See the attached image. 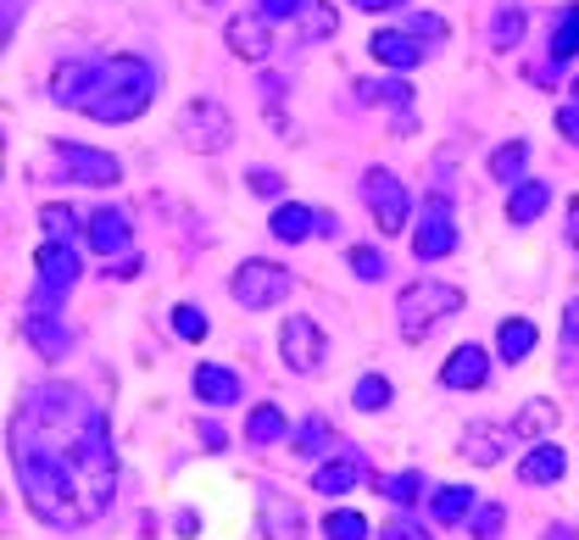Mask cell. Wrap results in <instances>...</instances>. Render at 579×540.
<instances>
[{
  "label": "cell",
  "instance_id": "cb8c5ba5",
  "mask_svg": "<svg viewBox=\"0 0 579 540\" xmlns=\"http://www.w3.org/2000/svg\"><path fill=\"white\" fill-rule=\"evenodd\" d=\"M290 434V418L273 407V402H262L251 418H246V440H251V446H273V440H284Z\"/></svg>",
  "mask_w": 579,
  "mask_h": 540
},
{
  "label": "cell",
  "instance_id": "7a4b0ae2",
  "mask_svg": "<svg viewBox=\"0 0 579 540\" xmlns=\"http://www.w3.org/2000/svg\"><path fill=\"white\" fill-rule=\"evenodd\" d=\"M157 68L145 57H78L62 62L51 78V101L78 107L95 123H134L145 107L157 101Z\"/></svg>",
  "mask_w": 579,
  "mask_h": 540
},
{
  "label": "cell",
  "instance_id": "6da1fadb",
  "mask_svg": "<svg viewBox=\"0 0 579 540\" xmlns=\"http://www.w3.org/2000/svg\"><path fill=\"white\" fill-rule=\"evenodd\" d=\"M12 468L23 502L51 529H84L112 513L118 452L107 413L73 384H34L12 413Z\"/></svg>",
  "mask_w": 579,
  "mask_h": 540
},
{
  "label": "cell",
  "instance_id": "d4e9b609",
  "mask_svg": "<svg viewBox=\"0 0 579 540\" xmlns=\"http://www.w3.org/2000/svg\"><path fill=\"white\" fill-rule=\"evenodd\" d=\"M273 240H284V245H301V240H312V207L284 201V207L273 212Z\"/></svg>",
  "mask_w": 579,
  "mask_h": 540
},
{
  "label": "cell",
  "instance_id": "e575fe53",
  "mask_svg": "<svg viewBox=\"0 0 579 540\" xmlns=\"http://www.w3.org/2000/svg\"><path fill=\"white\" fill-rule=\"evenodd\" d=\"M173 329H178V340H207V312L201 307H173Z\"/></svg>",
  "mask_w": 579,
  "mask_h": 540
},
{
  "label": "cell",
  "instance_id": "3957f363",
  "mask_svg": "<svg viewBox=\"0 0 579 540\" xmlns=\"http://www.w3.org/2000/svg\"><path fill=\"white\" fill-rule=\"evenodd\" d=\"M452 312H463V290H457V284H441V279H418V284H407V290H402V302H396L402 340L423 346V340L441 329Z\"/></svg>",
  "mask_w": 579,
  "mask_h": 540
},
{
  "label": "cell",
  "instance_id": "f546056e",
  "mask_svg": "<svg viewBox=\"0 0 579 540\" xmlns=\"http://www.w3.org/2000/svg\"><path fill=\"white\" fill-rule=\"evenodd\" d=\"M523 28H529L523 7H496V17H491V45H496V51H513V45L523 39Z\"/></svg>",
  "mask_w": 579,
  "mask_h": 540
},
{
  "label": "cell",
  "instance_id": "9a60e30c",
  "mask_svg": "<svg viewBox=\"0 0 579 540\" xmlns=\"http://www.w3.org/2000/svg\"><path fill=\"white\" fill-rule=\"evenodd\" d=\"M563 474H568V457H563V446H552V440H535V452L518 463L523 484H557Z\"/></svg>",
  "mask_w": 579,
  "mask_h": 540
},
{
  "label": "cell",
  "instance_id": "44dd1931",
  "mask_svg": "<svg viewBox=\"0 0 579 540\" xmlns=\"http://www.w3.org/2000/svg\"><path fill=\"white\" fill-rule=\"evenodd\" d=\"M468 463H479V468H496L502 463V429H491V424H468V434H463V446H457Z\"/></svg>",
  "mask_w": 579,
  "mask_h": 540
},
{
  "label": "cell",
  "instance_id": "836d02e7",
  "mask_svg": "<svg viewBox=\"0 0 579 540\" xmlns=\"http://www.w3.org/2000/svg\"><path fill=\"white\" fill-rule=\"evenodd\" d=\"M323 535H329V540H368V518L341 507V513H329V518H323Z\"/></svg>",
  "mask_w": 579,
  "mask_h": 540
},
{
  "label": "cell",
  "instance_id": "b9f144b4",
  "mask_svg": "<svg viewBox=\"0 0 579 540\" xmlns=\"http://www.w3.org/2000/svg\"><path fill=\"white\" fill-rule=\"evenodd\" d=\"M301 7H307V0H257V12H262L268 23H284V17H301Z\"/></svg>",
  "mask_w": 579,
  "mask_h": 540
},
{
  "label": "cell",
  "instance_id": "f35d334b",
  "mask_svg": "<svg viewBox=\"0 0 579 540\" xmlns=\"http://www.w3.org/2000/svg\"><path fill=\"white\" fill-rule=\"evenodd\" d=\"M502 518H507L502 507H473V524H468L473 540H496V535H502Z\"/></svg>",
  "mask_w": 579,
  "mask_h": 540
},
{
  "label": "cell",
  "instance_id": "5b68a950",
  "mask_svg": "<svg viewBox=\"0 0 579 540\" xmlns=\"http://www.w3.org/2000/svg\"><path fill=\"white\" fill-rule=\"evenodd\" d=\"M362 201H368V212H373L379 234H402V229H407V189H402V179H396V173L373 168V173L362 179Z\"/></svg>",
  "mask_w": 579,
  "mask_h": 540
},
{
  "label": "cell",
  "instance_id": "f6af8a7d",
  "mask_svg": "<svg viewBox=\"0 0 579 540\" xmlns=\"http://www.w3.org/2000/svg\"><path fill=\"white\" fill-rule=\"evenodd\" d=\"M563 340H568V346H579V302L563 307Z\"/></svg>",
  "mask_w": 579,
  "mask_h": 540
},
{
  "label": "cell",
  "instance_id": "7dc6e473",
  "mask_svg": "<svg viewBox=\"0 0 579 540\" xmlns=\"http://www.w3.org/2000/svg\"><path fill=\"white\" fill-rule=\"evenodd\" d=\"M312 234L334 240V234H341V218H329V212H312Z\"/></svg>",
  "mask_w": 579,
  "mask_h": 540
},
{
  "label": "cell",
  "instance_id": "1f68e13d",
  "mask_svg": "<svg viewBox=\"0 0 579 540\" xmlns=\"http://www.w3.org/2000/svg\"><path fill=\"white\" fill-rule=\"evenodd\" d=\"M352 402H357V413H384V407H391V379L362 373L357 390H352Z\"/></svg>",
  "mask_w": 579,
  "mask_h": 540
},
{
  "label": "cell",
  "instance_id": "bcb514c9",
  "mask_svg": "<svg viewBox=\"0 0 579 540\" xmlns=\"http://www.w3.org/2000/svg\"><path fill=\"white\" fill-rule=\"evenodd\" d=\"M384 540H434V535H423L418 524H391V529H384Z\"/></svg>",
  "mask_w": 579,
  "mask_h": 540
},
{
  "label": "cell",
  "instance_id": "816d5d0a",
  "mask_svg": "<svg viewBox=\"0 0 579 540\" xmlns=\"http://www.w3.org/2000/svg\"><path fill=\"white\" fill-rule=\"evenodd\" d=\"M568 218H574V223H568V240H574V245H579V201H574V207H568Z\"/></svg>",
  "mask_w": 579,
  "mask_h": 540
},
{
  "label": "cell",
  "instance_id": "7bdbcfd3",
  "mask_svg": "<svg viewBox=\"0 0 579 540\" xmlns=\"http://www.w3.org/2000/svg\"><path fill=\"white\" fill-rule=\"evenodd\" d=\"M251 189H257V195H279V189H284V179H279L273 168H257V173H251Z\"/></svg>",
  "mask_w": 579,
  "mask_h": 540
},
{
  "label": "cell",
  "instance_id": "4316f807",
  "mask_svg": "<svg viewBox=\"0 0 579 540\" xmlns=\"http://www.w3.org/2000/svg\"><path fill=\"white\" fill-rule=\"evenodd\" d=\"M523 162H529V145L523 139H507V145H496V151H491V179L518 184L523 179Z\"/></svg>",
  "mask_w": 579,
  "mask_h": 540
},
{
  "label": "cell",
  "instance_id": "7c38bea8",
  "mask_svg": "<svg viewBox=\"0 0 579 540\" xmlns=\"http://www.w3.org/2000/svg\"><path fill=\"white\" fill-rule=\"evenodd\" d=\"M485 373H491V357L485 352H479V346H457L446 357V368H441V384L446 390H479V384H485Z\"/></svg>",
  "mask_w": 579,
  "mask_h": 540
},
{
  "label": "cell",
  "instance_id": "e0dca14e",
  "mask_svg": "<svg viewBox=\"0 0 579 540\" xmlns=\"http://www.w3.org/2000/svg\"><path fill=\"white\" fill-rule=\"evenodd\" d=\"M334 452H341V457L323 463V468L312 474V484L323 490V496H346V490L357 484V474H362V457H357L352 446H334Z\"/></svg>",
  "mask_w": 579,
  "mask_h": 540
},
{
  "label": "cell",
  "instance_id": "ba28073f",
  "mask_svg": "<svg viewBox=\"0 0 579 540\" xmlns=\"http://www.w3.org/2000/svg\"><path fill=\"white\" fill-rule=\"evenodd\" d=\"M51 302H57V290H45L39 284V302H34V312L23 318V334H28V346L39 352V357H67V346H73V334H67V323H57V312H51Z\"/></svg>",
  "mask_w": 579,
  "mask_h": 540
},
{
  "label": "cell",
  "instance_id": "9c48e42d",
  "mask_svg": "<svg viewBox=\"0 0 579 540\" xmlns=\"http://www.w3.org/2000/svg\"><path fill=\"white\" fill-rule=\"evenodd\" d=\"M279 352H284V363L296 373H318L323 357H329V340H323V329L312 318H290L284 334H279Z\"/></svg>",
  "mask_w": 579,
  "mask_h": 540
},
{
  "label": "cell",
  "instance_id": "603a6c76",
  "mask_svg": "<svg viewBox=\"0 0 579 540\" xmlns=\"http://www.w3.org/2000/svg\"><path fill=\"white\" fill-rule=\"evenodd\" d=\"M468 513H473V490L468 484H441V490H434V502H429L434 524H463Z\"/></svg>",
  "mask_w": 579,
  "mask_h": 540
},
{
  "label": "cell",
  "instance_id": "60d3db41",
  "mask_svg": "<svg viewBox=\"0 0 579 540\" xmlns=\"http://www.w3.org/2000/svg\"><path fill=\"white\" fill-rule=\"evenodd\" d=\"M23 7H28V0H0V45H12V34L23 23Z\"/></svg>",
  "mask_w": 579,
  "mask_h": 540
},
{
  "label": "cell",
  "instance_id": "d590c367",
  "mask_svg": "<svg viewBox=\"0 0 579 540\" xmlns=\"http://www.w3.org/2000/svg\"><path fill=\"white\" fill-rule=\"evenodd\" d=\"M384 268H391V262H384V257L373 251V245H357V251H352V273H357V279H368V284H373V279H384Z\"/></svg>",
  "mask_w": 579,
  "mask_h": 540
},
{
  "label": "cell",
  "instance_id": "f5cc1de1",
  "mask_svg": "<svg viewBox=\"0 0 579 540\" xmlns=\"http://www.w3.org/2000/svg\"><path fill=\"white\" fill-rule=\"evenodd\" d=\"M0 173H7V139H0Z\"/></svg>",
  "mask_w": 579,
  "mask_h": 540
},
{
  "label": "cell",
  "instance_id": "f907efd6",
  "mask_svg": "<svg viewBox=\"0 0 579 540\" xmlns=\"http://www.w3.org/2000/svg\"><path fill=\"white\" fill-rule=\"evenodd\" d=\"M546 540H579V529H568V524H557V529H546Z\"/></svg>",
  "mask_w": 579,
  "mask_h": 540
},
{
  "label": "cell",
  "instance_id": "4fadbf2b",
  "mask_svg": "<svg viewBox=\"0 0 579 540\" xmlns=\"http://www.w3.org/2000/svg\"><path fill=\"white\" fill-rule=\"evenodd\" d=\"M84 240H89L101 257H118V251H128V218L112 212V207H101V212L84 223Z\"/></svg>",
  "mask_w": 579,
  "mask_h": 540
},
{
  "label": "cell",
  "instance_id": "484cf974",
  "mask_svg": "<svg viewBox=\"0 0 579 540\" xmlns=\"http://www.w3.org/2000/svg\"><path fill=\"white\" fill-rule=\"evenodd\" d=\"M552 424H557V402H529V407L513 418V440H529V446H535Z\"/></svg>",
  "mask_w": 579,
  "mask_h": 540
},
{
  "label": "cell",
  "instance_id": "277c9868",
  "mask_svg": "<svg viewBox=\"0 0 579 540\" xmlns=\"http://www.w3.org/2000/svg\"><path fill=\"white\" fill-rule=\"evenodd\" d=\"M229 296L246 307V312H268L290 296V268H273V262H246V268H234L229 279Z\"/></svg>",
  "mask_w": 579,
  "mask_h": 540
},
{
  "label": "cell",
  "instance_id": "d6986e66",
  "mask_svg": "<svg viewBox=\"0 0 579 540\" xmlns=\"http://www.w3.org/2000/svg\"><path fill=\"white\" fill-rule=\"evenodd\" d=\"M301 529H307V518H301L296 502H284V496L262 502V535L268 540H301Z\"/></svg>",
  "mask_w": 579,
  "mask_h": 540
},
{
  "label": "cell",
  "instance_id": "db71d44e",
  "mask_svg": "<svg viewBox=\"0 0 579 540\" xmlns=\"http://www.w3.org/2000/svg\"><path fill=\"white\" fill-rule=\"evenodd\" d=\"M574 95H579V84H574Z\"/></svg>",
  "mask_w": 579,
  "mask_h": 540
},
{
  "label": "cell",
  "instance_id": "681fc988",
  "mask_svg": "<svg viewBox=\"0 0 579 540\" xmlns=\"http://www.w3.org/2000/svg\"><path fill=\"white\" fill-rule=\"evenodd\" d=\"M352 7H362V12H396L402 0H352Z\"/></svg>",
  "mask_w": 579,
  "mask_h": 540
},
{
  "label": "cell",
  "instance_id": "d6a6232c",
  "mask_svg": "<svg viewBox=\"0 0 579 540\" xmlns=\"http://www.w3.org/2000/svg\"><path fill=\"white\" fill-rule=\"evenodd\" d=\"M379 490L391 496L396 507H412L418 496H423V474L418 468H407V474H391V479H379Z\"/></svg>",
  "mask_w": 579,
  "mask_h": 540
},
{
  "label": "cell",
  "instance_id": "ee69618b",
  "mask_svg": "<svg viewBox=\"0 0 579 540\" xmlns=\"http://www.w3.org/2000/svg\"><path fill=\"white\" fill-rule=\"evenodd\" d=\"M557 134H563L568 145H579V107H563V112H557Z\"/></svg>",
  "mask_w": 579,
  "mask_h": 540
},
{
  "label": "cell",
  "instance_id": "4dcf8cb0",
  "mask_svg": "<svg viewBox=\"0 0 579 540\" xmlns=\"http://www.w3.org/2000/svg\"><path fill=\"white\" fill-rule=\"evenodd\" d=\"M290 446H296L301 457H312V452H334V446H341V440L329 434V424H323V418H307L296 434H290Z\"/></svg>",
  "mask_w": 579,
  "mask_h": 540
},
{
  "label": "cell",
  "instance_id": "8992f818",
  "mask_svg": "<svg viewBox=\"0 0 579 540\" xmlns=\"http://www.w3.org/2000/svg\"><path fill=\"white\" fill-rule=\"evenodd\" d=\"M178 134L196 145V151H223V145L234 139V118L218 107V101H189L184 112H178Z\"/></svg>",
  "mask_w": 579,
  "mask_h": 540
},
{
  "label": "cell",
  "instance_id": "8fae6325",
  "mask_svg": "<svg viewBox=\"0 0 579 540\" xmlns=\"http://www.w3.org/2000/svg\"><path fill=\"white\" fill-rule=\"evenodd\" d=\"M34 268H39V284L45 290H73L78 284V251H73V240H45L39 251H34Z\"/></svg>",
  "mask_w": 579,
  "mask_h": 540
},
{
  "label": "cell",
  "instance_id": "8d00e7d4",
  "mask_svg": "<svg viewBox=\"0 0 579 540\" xmlns=\"http://www.w3.org/2000/svg\"><path fill=\"white\" fill-rule=\"evenodd\" d=\"M39 223H45V234H51V240H73V229H78V218L67 207H45Z\"/></svg>",
  "mask_w": 579,
  "mask_h": 540
},
{
  "label": "cell",
  "instance_id": "c3c4849f",
  "mask_svg": "<svg viewBox=\"0 0 579 540\" xmlns=\"http://www.w3.org/2000/svg\"><path fill=\"white\" fill-rule=\"evenodd\" d=\"M201 440H207V452H223V429L218 424H201Z\"/></svg>",
  "mask_w": 579,
  "mask_h": 540
},
{
  "label": "cell",
  "instance_id": "30bf717a",
  "mask_svg": "<svg viewBox=\"0 0 579 540\" xmlns=\"http://www.w3.org/2000/svg\"><path fill=\"white\" fill-rule=\"evenodd\" d=\"M57 162H62V173L67 179H78V184H118L123 179V168H118V157H107V151H89V145H57Z\"/></svg>",
  "mask_w": 579,
  "mask_h": 540
},
{
  "label": "cell",
  "instance_id": "83f0119b",
  "mask_svg": "<svg viewBox=\"0 0 579 540\" xmlns=\"http://www.w3.org/2000/svg\"><path fill=\"white\" fill-rule=\"evenodd\" d=\"M568 57H579V7H563L552 23V62H568Z\"/></svg>",
  "mask_w": 579,
  "mask_h": 540
},
{
  "label": "cell",
  "instance_id": "ac0fdd59",
  "mask_svg": "<svg viewBox=\"0 0 579 540\" xmlns=\"http://www.w3.org/2000/svg\"><path fill=\"white\" fill-rule=\"evenodd\" d=\"M229 45H234V57H251V62H262L268 57V17L262 12H251V17H234L229 23Z\"/></svg>",
  "mask_w": 579,
  "mask_h": 540
},
{
  "label": "cell",
  "instance_id": "2e32d148",
  "mask_svg": "<svg viewBox=\"0 0 579 540\" xmlns=\"http://www.w3.org/2000/svg\"><path fill=\"white\" fill-rule=\"evenodd\" d=\"M546 207H552V189H546L541 179H518V184H513V195H507V223H518V229H523V223H535Z\"/></svg>",
  "mask_w": 579,
  "mask_h": 540
},
{
  "label": "cell",
  "instance_id": "ab89813d",
  "mask_svg": "<svg viewBox=\"0 0 579 540\" xmlns=\"http://www.w3.org/2000/svg\"><path fill=\"white\" fill-rule=\"evenodd\" d=\"M407 34H412V39H446V17H434V12H412V17H407Z\"/></svg>",
  "mask_w": 579,
  "mask_h": 540
},
{
  "label": "cell",
  "instance_id": "ffe728a7",
  "mask_svg": "<svg viewBox=\"0 0 579 540\" xmlns=\"http://www.w3.org/2000/svg\"><path fill=\"white\" fill-rule=\"evenodd\" d=\"M196 396H201L207 407H234V402H239V379H234L229 368L201 363V368H196Z\"/></svg>",
  "mask_w": 579,
  "mask_h": 540
},
{
  "label": "cell",
  "instance_id": "74e56055",
  "mask_svg": "<svg viewBox=\"0 0 579 540\" xmlns=\"http://www.w3.org/2000/svg\"><path fill=\"white\" fill-rule=\"evenodd\" d=\"M301 17H307V39H323V34H334V7H318V0H307V7H301Z\"/></svg>",
  "mask_w": 579,
  "mask_h": 540
},
{
  "label": "cell",
  "instance_id": "52a82bcc",
  "mask_svg": "<svg viewBox=\"0 0 579 540\" xmlns=\"http://www.w3.org/2000/svg\"><path fill=\"white\" fill-rule=\"evenodd\" d=\"M457 251V223H452V207L446 195H434V201L423 207V223L412 229V257L418 262H441Z\"/></svg>",
  "mask_w": 579,
  "mask_h": 540
},
{
  "label": "cell",
  "instance_id": "f1b7e54d",
  "mask_svg": "<svg viewBox=\"0 0 579 540\" xmlns=\"http://www.w3.org/2000/svg\"><path fill=\"white\" fill-rule=\"evenodd\" d=\"M357 95H362V101H384V107H396V112H407L412 107V84L407 78H368V84H357Z\"/></svg>",
  "mask_w": 579,
  "mask_h": 540
},
{
  "label": "cell",
  "instance_id": "5bb4252c",
  "mask_svg": "<svg viewBox=\"0 0 579 540\" xmlns=\"http://www.w3.org/2000/svg\"><path fill=\"white\" fill-rule=\"evenodd\" d=\"M368 51H373V62H384V68H402V73L423 62V45H418L412 34H396V28L373 34V39H368Z\"/></svg>",
  "mask_w": 579,
  "mask_h": 540
},
{
  "label": "cell",
  "instance_id": "7402d4cb",
  "mask_svg": "<svg viewBox=\"0 0 579 540\" xmlns=\"http://www.w3.org/2000/svg\"><path fill=\"white\" fill-rule=\"evenodd\" d=\"M535 323L529 318H507L502 329H496V352H502V363H523L529 352H535Z\"/></svg>",
  "mask_w": 579,
  "mask_h": 540
}]
</instances>
